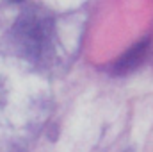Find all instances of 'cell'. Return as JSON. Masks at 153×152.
Here are the masks:
<instances>
[{
	"label": "cell",
	"instance_id": "cell-2",
	"mask_svg": "<svg viewBox=\"0 0 153 152\" xmlns=\"http://www.w3.org/2000/svg\"><path fill=\"white\" fill-rule=\"evenodd\" d=\"M148 45H150L148 41H141V43H139V45H135L128 54H125V56L117 61V65H116V74H126L128 70L135 68V66L144 59Z\"/></svg>",
	"mask_w": 153,
	"mask_h": 152
},
{
	"label": "cell",
	"instance_id": "cell-1",
	"mask_svg": "<svg viewBox=\"0 0 153 152\" xmlns=\"http://www.w3.org/2000/svg\"><path fill=\"white\" fill-rule=\"evenodd\" d=\"M13 39L25 59L32 63L46 61L53 48V22L50 14L38 7L23 11L13 27Z\"/></svg>",
	"mask_w": 153,
	"mask_h": 152
},
{
	"label": "cell",
	"instance_id": "cell-3",
	"mask_svg": "<svg viewBox=\"0 0 153 152\" xmlns=\"http://www.w3.org/2000/svg\"><path fill=\"white\" fill-rule=\"evenodd\" d=\"M9 2H18V0H9Z\"/></svg>",
	"mask_w": 153,
	"mask_h": 152
}]
</instances>
